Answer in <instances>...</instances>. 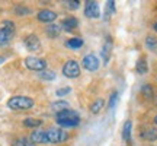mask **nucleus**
Returning a JSON list of instances; mask_svg holds the SVG:
<instances>
[{"label":"nucleus","mask_w":157,"mask_h":146,"mask_svg":"<svg viewBox=\"0 0 157 146\" xmlns=\"http://www.w3.org/2000/svg\"><path fill=\"white\" fill-rule=\"evenodd\" d=\"M3 28L10 31V32H15V23L12 21H3Z\"/></svg>","instance_id":"nucleus-29"},{"label":"nucleus","mask_w":157,"mask_h":146,"mask_svg":"<svg viewBox=\"0 0 157 146\" xmlns=\"http://www.w3.org/2000/svg\"><path fill=\"white\" fill-rule=\"evenodd\" d=\"M64 6L70 9V10H77L78 6H80V2L78 0H66L64 2Z\"/></svg>","instance_id":"nucleus-25"},{"label":"nucleus","mask_w":157,"mask_h":146,"mask_svg":"<svg viewBox=\"0 0 157 146\" xmlns=\"http://www.w3.org/2000/svg\"><path fill=\"white\" fill-rule=\"evenodd\" d=\"M31 142L35 145H56L63 143L68 139V133L64 129H47V130H35L31 133Z\"/></svg>","instance_id":"nucleus-1"},{"label":"nucleus","mask_w":157,"mask_h":146,"mask_svg":"<svg viewBox=\"0 0 157 146\" xmlns=\"http://www.w3.org/2000/svg\"><path fill=\"white\" fill-rule=\"evenodd\" d=\"M15 13H17L19 16H25V15L31 13V9L25 7V6H16V7H15Z\"/></svg>","instance_id":"nucleus-26"},{"label":"nucleus","mask_w":157,"mask_h":146,"mask_svg":"<svg viewBox=\"0 0 157 146\" xmlns=\"http://www.w3.org/2000/svg\"><path fill=\"white\" fill-rule=\"evenodd\" d=\"M135 72L138 73V75H146L148 72V64H147V60L144 56H141L138 59V62L135 64Z\"/></svg>","instance_id":"nucleus-14"},{"label":"nucleus","mask_w":157,"mask_h":146,"mask_svg":"<svg viewBox=\"0 0 157 146\" xmlns=\"http://www.w3.org/2000/svg\"><path fill=\"white\" fill-rule=\"evenodd\" d=\"M12 37H13V32L5 28H0V47H5L9 44L12 41Z\"/></svg>","instance_id":"nucleus-15"},{"label":"nucleus","mask_w":157,"mask_h":146,"mask_svg":"<svg viewBox=\"0 0 157 146\" xmlns=\"http://www.w3.org/2000/svg\"><path fill=\"white\" fill-rule=\"evenodd\" d=\"M141 95L147 98V99H153V96H154V91H153V86L148 83H144L141 86Z\"/></svg>","instance_id":"nucleus-19"},{"label":"nucleus","mask_w":157,"mask_h":146,"mask_svg":"<svg viewBox=\"0 0 157 146\" xmlns=\"http://www.w3.org/2000/svg\"><path fill=\"white\" fill-rule=\"evenodd\" d=\"M13 146H36L35 143L31 142V139H26V137H21V139H16L13 142Z\"/></svg>","instance_id":"nucleus-24"},{"label":"nucleus","mask_w":157,"mask_h":146,"mask_svg":"<svg viewBox=\"0 0 157 146\" xmlns=\"http://www.w3.org/2000/svg\"><path fill=\"white\" fill-rule=\"evenodd\" d=\"M117 101H118V92L115 91V92H112V95H111V98H109V105H108V108H115V105H117Z\"/></svg>","instance_id":"nucleus-28"},{"label":"nucleus","mask_w":157,"mask_h":146,"mask_svg":"<svg viewBox=\"0 0 157 146\" xmlns=\"http://www.w3.org/2000/svg\"><path fill=\"white\" fill-rule=\"evenodd\" d=\"M103 105H105V101H103L102 98L96 99V101H93L92 105H90V112H92V114H99L101 110L103 108Z\"/></svg>","instance_id":"nucleus-21"},{"label":"nucleus","mask_w":157,"mask_h":146,"mask_svg":"<svg viewBox=\"0 0 157 146\" xmlns=\"http://www.w3.org/2000/svg\"><path fill=\"white\" fill-rule=\"evenodd\" d=\"M36 18H38V21H41V22L51 23L57 19V13L54 10H50V9H42V10L38 12Z\"/></svg>","instance_id":"nucleus-10"},{"label":"nucleus","mask_w":157,"mask_h":146,"mask_svg":"<svg viewBox=\"0 0 157 146\" xmlns=\"http://www.w3.org/2000/svg\"><path fill=\"white\" fill-rule=\"evenodd\" d=\"M45 32L47 35L50 37V38H57L58 35L61 34V26L60 25H56V23H50L47 29H45Z\"/></svg>","instance_id":"nucleus-16"},{"label":"nucleus","mask_w":157,"mask_h":146,"mask_svg":"<svg viewBox=\"0 0 157 146\" xmlns=\"http://www.w3.org/2000/svg\"><path fill=\"white\" fill-rule=\"evenodd\" d=\"M56 121L58 126H61L64 129H68V127H76L80 124V116H78L77 111L74 110H64L61 112H57L56 114Z\"/></svg>","instance_id":"nucleus-2"},{"label":"nucleus","mask_w":157,"mask_h":146,"mask_svg":"<svg viewBox=\"0 0 157 146\" xmlns=\"http://www.w3.org/2000/svg\"><path fill=\"white\" fill-rule=\"evenodd\" d=\"M112 39L108 37L106 39H105V43H103V45H102V50H101V57H102V62H103V64H108L109 63V59H111V54H112Z\"/></svg>","instance_id":"nucleus-8"},{"label":"nucleus","mask_w":157,"mask_h":146,"mask_svg":"<svg viewBox=\"0 0 157 146\" xmlns=\"http://www.w3.org/2000/svg\"><path fill=\"white\" fill-rule=\"evenodd\" d=\"M141 137L146 142H156L157 140V129L156 127H147V129L141 133Z\"/></svg>","instance_id":"nucleus-12"},{"label":"nucleus","mask_w":157,"mask_h":146,"mask_svg":"<svg viewBox=\"0 0 157 146\" xmlns=\"http://www.w3.org/2000/svg\"><path fill=\"white\" fill-rule=\"evenodd\" d=\"M153 29H154V31H156V32H157V22H154V23H153Z\"/></svg>","instance_id":"nucleus-31"},{"label":"nucleus","mask_w":157,"mask_h":146,"mask_svg":"<svg viewBox=\"0 0 157 146\" xmlns=\"http://www.w3.org/2000/svg\"><path fill=\"white\" fill-rule=\"evenodd\" d=\"M113 12H115V2H108V3H106V12H105L106 18L111 16Z\"/></svg>","instance_id":"nucleus-27"},{"label":"nucleus","mask_w":157,"mask_h":146,"mask_svg":"<svg viewBox=\"0 0 157 146\" xmlns=\"http://www.w3.org/2000/svg\"><path fill=\"white\" fill-rule=\"evenodd\" d=\"M23 44H25V47H26L29 51H38L39 48H41V41H39V38L34 34L25 37Z\"/></svg>","instance_id":"nucleus-9"},{"label":"nucleus","mask_w":157,"mask_h":146,"mask_svg":"<svg viewBox=\"0 0 157 146\" xmlns=\"http://www.w3.org/2000/svg\"><path fill=\"white\" fill-rule=\"evenodd\" d=\"M34 105H35L34 99L25 95L12 96L10 99L7 101V107L13 110V111H28L31 108H34Z\"/></svg>","instance_id":"nucleus-3"},{"label":"nucleus","mask_w":157,"mask_h":146,"mask_svg":"<svg viewBox=\"0 0 157 146\" xmlns=\"http://www.w3.org/2000/svg\"><path fill=\"white\" fill-rule=\"evenodd\" d=\"M70 91H71V88H61V89H57V96H64V95H67V94H70Z\"/></svg>","instance_id":"nucleus-30"},{"label":"nucleus","mask_w":157,"mask_h":146,"mask_svg":"<svg viewBox=\"0 0 157 146\" xmlns=\"http://www.w3.org/2000/svg\"><path fill=\"white\" fill-rule=\"evenodd\" d=\"M131 132H132V121L131 120H127L124 123L122 127V139L127 143H131Z\"/></svg>","instance_id":"nucleus-13"},{"label":"nucleus","mask_w":157,"mask_h":146,"mask_svg":"<svg viewBox=\"0 0 157 146\" xmlns=\"http://www.w3.org/2000/svg\"><path fill=\"white\" fill-rule=\"evenodd\" d=\"M77 25H78V21H77V19H76V18H73V16H70V18L63 19L61 29L67 31V32H71V31H74V29L77 28Z\"/></svg>","instance_id":"nucleus-11"},{"label":"nucleus","mask_w":157,"mask_h":146,"mask_svg":"<svg viewBox=\"0 0 157 146\" xmlns=\"http://www.w3.org/2000/svg\"><path fill=\"white\" fill-rule=\"evenodd\" d=\"M156 146H157V145H156Z\"/></svg>","instance_id":"nucleus-34"},{"label":"nucleus","mask_w":157,"mask_h":146,"mask_svg":"<svg viewBox=\"0 0 157 146\" xmlns=\"http://www.w3.org/2000/svg\"><path fill=\"white\" fill-rule=\"evenodd\" d=\"M83 44H84L83 39L77 38V37H76V38H70L67 43H66V45H67L68 48H71V50H78V48H80Z\"/></svg>","instance_id":"nucleus-20"},{"label":"nucleus","mask_w":157,"mask_h":146,"mask_svg":"<svg viewBox=\"0 0 157 146\" xmlns=\"http://www.w3.org/2000/svg\"><path fill=\"white\" fill-rule=\"evenodd\" d=\"M63 75L68 79H76L80 76V64L76 60H68L63 66Z\"/></svg>","instance_id":"nucleus-4"},{"label":"nucleus","mask_w":157,"mask_h":146,"mask_svg":"<svg viewBox=\"0 0 157 146\" xmlns=\"http://www.w3.org/2000/svg\"><path fill=\"white\" fill-rule=\"evenodd\" d=\"M25 66L29 69V70H34V72H42L47 69V62L44 59H39V57H26L25 59Z\"/></svg>","instance_id":"nucleus-5"},{"label":"nucleus","mask_w":157,"mask_h":146,"mask_svg":"<svg viewBox=\"0 0 157 146\" xmlns=\"http://www.w3.org/2000/svg\"><path fill=\"white\" fill-rule=\"evenodd\" d=\"M51 108H52V111L61 112V111H64V110L70 108V104H68L67 101H56L51 104Z\"/></svg>","instance_id":"nucleus-18"},{"label":"nucleus","mask_w":157,"mask_h":146,"mask_svg":"<svg viewBox=\"0 0 157 146\" xmlns=\"http://www.w3.org/2000/svg\"><path fill=\"white\" fill-rule=\"evenodd\" d=\"M154 124H156V126H157V116H156V117H154Z\"/></svg>","instance_id":"nucleus-33"},{"label":"nucleus","mask_w":157,"mask_h":146,"mask_svg":"<svg viewBox=\"0 0 157 146\" xmlns=\"http://www.w3.org/2000/svg\"><path fill=\"white\" fill-rule=\"evenodd\" d=\"M144 44H146L147 50H150L151 53H157V38L154 35H147Z\"/></svg>","instance_id":"nucleus-17"},{"label":"nucleus","mask_w":157,"mask_h":146,"mask_svg":"<svg viewBox=\"0 0 157 146\" xmlns=\"http://www.w3.org/2000/svg\"><path fill=\"white\" fill-rule=\"evenodd\" d=\"M84 15L90 19H98L101 18V9H99V5L98 2H86V6H84Z\"/></svg>","instance_id":"nucleus-7"},{"label":"nucleus","mask_w":157,"mask_h":146,"mask_svg":"<svg viewBox=\"0 0 157 146\" xmlns=\"http://www.w3.org/2000/svg\"><path fill=\"white\" fill-rule=\"evenodd\" d=\"M99 64H101V62L95 54H86L82 60V66L89 72H96L99 69Z\"/></svg>","instance_id":"nucleus-6"},{"label":"nucleus","mask_w":157,"mask_h":146,"mask_svg":"<svg viewBox=\"0 0 157 146\" xmlns=\"http://www.w3.org/2000/svg\"><path fill=\"white\" fill-rule=\"evenodd\" d=\"M39 78L44 79V80H54L56 79V73L52 72V70H42V72H39Z\"/></svg>","instance_id":"nucleus-23"},{"label":"nucleus","mask_w":157,"mask_h":146,"mask_svg":"<svg viewBox=\"0 0 157 146\" xmlns=\"http://www.w3.org/2000/svg\"><path fill=\"white\" fill-rule=\"evenodd\" d=\"M3 62H5V57H0V64H2Z\"/></svg>","instance_id":"nucleus-32"},{"label":"nucleus","mask_w":157,"mask_h":146,"mask_svg":"<svg viewBox=\"0 0 157 146\" xmlns=\"http://www.w3.org/2000/svg\"><path fill=\"white\" fill-rule=\"evenodd\" d=\"M42 124V121L41 120H38V118H25L23 120V126L25 127H31V129H34V127H39Z\"/></svg>","instance_id":"nucleus-22"}]
</instances>
